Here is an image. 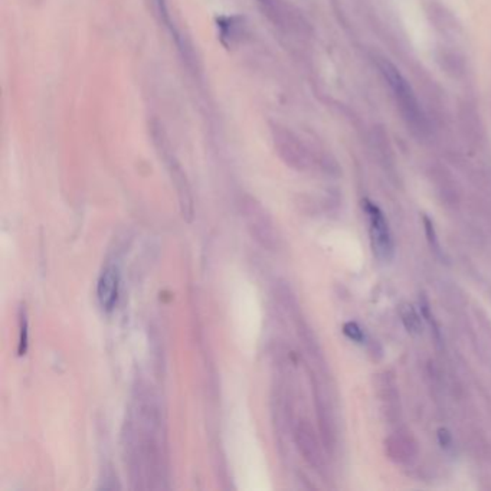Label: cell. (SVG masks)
Segmentation results:
<instances>
[{
	"label": "cell",
	"instance_id": "6da1fadb",
	"mask_svg": "<svg viewBox=\"0 0 491 491\" xmlns=\"http://www.w3.org/2000/svg\"><path fill=\"white\" fill-rule=\"evenodd\" d=\"M162 425V411L156 396L149 390H140L124 432L130 475L139 488L163 487L164 454Z\"/></svg>",
	"mask_w": 491,
	"mask_h": 491
},
{
	"label": "cell",
	"instance_id": "7a4b0ae2",
	"mask_svg": "<svg viewBox=\"0 0 491 491\" xmlns=\"http://www.w3.org/2000/svg\"><path fill=\"white\" fill-rule=\"evenodd\" d=\"M242 216L252 239L268 251L278 248V232L276 223L266 210L254 199H248L242 206Z\"/></svg>",
	"mask_w": 491,
	"mask_h": 491
},
{
	"label": "cell",
	"instance_id": "3957f363",
	"mask_svg": "<svg viewBox=\"0 0 491 491\" xmlns=\"http://www.w3.org/2000/svg\"><path fill=\"white\" fill-rule=\"evenodd\" d=\"M365 212L369 219V234L372 249L380 261H389L393 256V241L389 231L388 220L382 210L372 202H365Z\"/></svg>",
	"mask_w": 491,
	"mask_h": 491
},
{
	"label": "cell",
	"instance_id": "277c9868",
	"mask_svg": "<svg viewBox=\"0 0 491 491\" xmlns=\"http://www.w3.org/2000/svg\"><path fill=\"white\" fill-rule=\"evenodd\" d=\"M294 441L300 454L315 470L324 468V456L319 438L307 421H298L294 427Z\"/></svg>",
	"mask_w": 491,
	"mask_h": 491
},
{
	"label": "cell",
	"instance_id": "5b68a950",
	"mask_svg": "<svg viewBox=\"0 0 491 491\" xmlns=\"http://www.w3.org/2000/svg\"><path fill=\"white\" fill-rule=\"evenodd\" d=\"M385 75L388 77V81L389 84L392 85L393 88V93H395V97L402 108V111L405 113L407 118L415 124V123H419L421 121V113H419V107H418V103L414 97V93L411 91V88L408 86L407 81L402 78L393 68L390 67H385L383 69Z\"/></svg>",
	"mask_w": 491,
	"mask_h": 491
},
{
	"label": "cell",
	"instance_id": "8992f818",
	"mask_svg": "<svg viewBox=\"0 0 491 491\" xmlns=\"http://www.w3.org/2000/svg\"><path fill=\"white\" fill-rule=\"evenodd\" d=\"M118 290H120V276L117 268L110 265L104 268V271L101 273L98 278V286H97V295L100 305L106 311H111L118 300Z\"/></svg>",
	"mask_w": 491,
	"mask_h": 491
},
{
	"label": "cell",
	"instance_id": "52a82bcc",
	"mask_svg": "<svg viewBox=\"0 0 491 491\" xmlns=\"http://www.w3.org/2000/svg\"><path fill=\"white\" fill-rule=\"evenodd\" d=\"M385 444L389 458H392L396 463H408L411 458H414L417 453L415 444L407 436L395 435L390 436Z\"/></svg>",
	"mask_w": 491,
	"mask_h": 491
},
{
	"label": "cell",
	"instance_id": "ba28073f",
	"mask_svg": "<svg viewBox=\"0 0 491 491\" xmlns=\"http://www.w3.org/2000/svg\"><path fill=\"white\" fill-rule=\"evenodd\" d=\"M399 315H400V320H402V323H404L408 333H411L414 336H418L422 333V319L418 315V311L415 310L414 305L402 304L400 310H399Z\"/></svg>",
	"mask_w": 491,
	"mask_h": 491
},
{
	"label": "cell",
	"instance_id": "9c48e42d",
	"mask_svg": "<svg viewBox=\"0 0 491 491\" xmlns=\"http://www.w3.org/2000/svg\"><path fill=\"white\" fill-rule=\"evenodd\" d=\"M19 349L18 353L19 356L26 354L28 350V317H26V311L21 310V316H19Z\"/></svg>",
	"mask_w": 491,
	"mask_h": 491
},
{
	"label": "cell",
	"instance_id": "30bf717a",
	"mask_svg": "<svg viewBox=\"0 0 491 491\" xmlns=\"http://www.w3.org/2000/svg\"><path fill=\"white\" fill-rule=\"evenodd\" d=\"M424 230H425V235H427V239L431 245V248L434 249L435 254H441V247H439V241H438V237H436V231H435V227H434V222L428 218V216H424Z\"/></svg>",
	"mask_w": 491,
	"mask_h": 491
},
{
	"label": "cell",
	"instance_id": "8fae6325",
	"mask_svg": "<svg viewBox=\"0 0 491 491\" xmlns=\"http://www.w3.org/2000/svg\"><path fill=\"white\" fill-rule=\"evenodd\" d=\"M343 333L346 337L353 340L354 343H363L365 342V333L361 329V326L354 322H347L343 324Z\"/></svg>",
	"mask_w": 491,
	"mask_h": 491
},
{
	"label": "cell",
	"instance_id": "7c38bea8",
	"mask_svg": "<svg viewBox=\"0 0 491 491\" xmlns=\"http://www.w3.org/2000/svg\"><path fill=\"white\" fill-rule=\"evenodd\" d=\"M436 436H438V442L439 445L442 446V448H450L451 444H453V436L450 434V431L446 429V428H439L438 432H436Z\"/></svg>",
	"mask_w": 491,
	"mask_h": 491
}]
</instances>
